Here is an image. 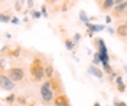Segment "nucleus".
<instances>
[{
  "mask_svg": "<svg viewBox=\"0 0 127 106\" xmlns=\"http://www.w3.org/2000/svg\"><path fill=\"white\" fill-rule=\"evenodd\" d=\"M15 82L9 77L7 75H4L3 72H0V89L1 90H7V92H12L15 89Z\"/></svg>",
  "mask_w": 127,
  "mask_h": 106,
  "instance_id": "nucleus-4",
  "label": "nucleus"
},
{
  "mask_svg": "<svg viewBox=\"0 0 127 106\" xmlns=\"http://www.w3.org/2000/svg\"><path fill=\"white\" fill-rule=\"evenodd\" d=\"M31 13H32V19H39L42 15H40V12H38V10H33V9H31Z\"/></svg>",
  "mask_w": 127,
  "mask_h": 106,
  "instance_id": "nucleus-19",
  "label": "nucleus"
},
{
  "mask_svg": "<svg viewBox=\"0 0 127 106\" xmlns=\"http://www.w3.org/2000/svg\"><path fill=\"white\" fill-rule=\"evenodd\" d=\"M64 43H65V47L69 50V52H74V49H75V43L72 42V39H69V37H64Z\"/></svg>",
  "mask_w": 127,
  "mask_h": 106,
  "instance_id": "nucleus-10",
  "label": "nucleus"
},
{
  "mask_svg": "<svg viewBox=\"0 0 127 106\" xmlns=\"http://www.w3.org/2000/svg\"><path fill=\"white\" fill-rule=\"evenodd\" d=\"M43 72H45V77H52V75H54V72H55V69H54V66L51 65H45V67H43Z\"/></svg>",
  "mask_w": 127,
  "mask_h": 106,
  "instance_id": "nucleus-11",
  "label": "nucleus"
},
{
  "mask_svg": "<svg viewBox=\"0 0 127 106\" xmlns=\"http://www.w3.org/2000/svg\"><path fill=\"white\" fill-rule=\"evenodd\" d=\"M121 1H126V0H114V4H119V3H121Z\"/></svg>",
  "mask_w": 127,
  "mask_h": 106,
  "instance_id": "nucleus-31",
  "label": "nucleus"
},
{
  "mask_svg": "<svg viewBox=\"0 0 127 106\" xmlns=\"http://www.w3.org/2000/svg\"><path fill=\"white\" fill-rule=\"evenodd\" d=\"M79 40H81V34H79V33H75V34H74V37H72V42L77 45Z\"/></svg>",
  "mask_w": 127,
  "mask_h": 106,
  "instance_id": "nucleus-21",
  "label": "nucleus"
},
{
  "mask_svg": "<svg viewBox=\"0 0 127 106\" xmlns=\"http://www.w3.org/2000/svg\"><path fill=\"white\" fill-rule=\"evenodd\" d=\"M105 23H111V17L110 16H105Z\"/></svg>",
  "mask_w": 127,
  "mask_h": 106,
  "instance_id": "nucleus-29",
  "label": "nucleus"
},
{
  "mask_svg": "<svg viewBox=\"0 0 127 106\" xmlns=\"http://www.w3.org/2000/svg\"><path fill=\"white\" fill-rule=\"evenodd\" d=\"M113 105L114 106H126V103H124V102H117V100H114Z\"/></svg>",
  "mask_w": 127,
  "mask_h": 106,
  "instance_id": "nucleus-27",
  "label": "nucleus"
},
{
  "mask_svg": "<svg viewBox=\"0 0 127 106\" xmlns=\"http://www.w3.org/2000/svg\"><path fill=\"white\" fill-rule=\"evenodd\" d=\"M98 6H100V10L103 13H105V12H108V10L114 7V0H103Z\"/></svg>",
  "mask_w": 127,
  "mask_h": 106,
  "instance_id": "nucleus-8",
  "label": "nucleus"
},
{
  "mask_svg": "<svg viewBox=\"0 0 127 106\" xmlns=\"http://www.w3.org/2000/svg\"><path fill=\"white\" fill-rule=\"evenodd\" d=\"M45 65L42 63L39 57H35L33 62L31 63V76L35 82H42L45 79V72H43Z\"/></svg>",
  "mask_w": 127,
  "mask_h": 106,
  "instance_id": "nucleus-1",
  "label": "nucleus"
},
{
  "mask_svg": "<svg viewBox=\"0 0 127 106\" xmlns=\"http://www.w3.org/2000/svg\"><path fill=\"white\" fill-rule=\"evenodd\" d=\"M117 86H119V92L120 93H124V92H126V85H124V83H119Z\"/></svg>",
  "mask_w": 127,
  "mask_h": 106,
  "instance_id": "nucleus-22",
  "label": "nucleus"
},
{
  "mask_svg": "<svg viewBox=\"0 0 127 106\" xmlns=\"http://www.w3.org/2000/svg\"><path fill=\"white\" fill-rule=\"evenodd\" d=\"M88 72H90V75L95 76V77H97V79H100V80L104 77V72L97 65H91L90 67H88Z\"/></svg>",
  "mask_w": 127,
  "mask_h": 106,
  "instance_id": "nucleus-7",
  "label": "nucleus"
},
{
  "mask_svg": "<svg viewBox=\"0 0 127 106\" xmlns=\"http://www.w3.org/2000/svg\"><path fill=\"white\" fill-rule=\"evenodd\" d=\"M116 32V34L119 36V37H121V39H126V36H127V26L126 23H121V25L117 26V29L114 30Z\"/></svg>",
  "mask_w": 127,
  "mask_h": 106,
  "instance_id": "nucleus-9",
  "label": "nucleus"
},
{
  "mask_svg": "<svg viewBox=\"0 0 127 106\" xmlns=\"http://www.w3.org/2000/svg\"><path fill=\"white\" fill-rule=\"evenodd\" d=\"M95 1H97V4H100V3H101L103 0H95Z\"/></svg>",
  "mask_w": 127,
  "mask_h": 106,
  "instance_id": "nucleus-33",
  "label": "nucleus"
},
{
  "mask_svg": "<svg viewBox=\"0 0 127 106\" xmlns=\"http://www.w3.org/2000/svg\"><path fill=\"white\" fill-rule=\"evenodd\" d=\"M4 102H6L7 105H13V103L16 102V95H15V93H10L9 96L4 98Z\"/></svg>",
  "mask_w": 127,
  "mask_h": 106,
  "instance_id": "nucleus-15",
  "label": "nucleus"
},
{
  "mask_svg": "<svg viewBox=\"0 0 127 106\" xmlns=\"http://www.w3.org/2000/svg\"><path fill=\"white\" fill-rule=\"evenodd\" d=\"M20 52H22V47H20V46H16L15 49H12L7 55L10 57H19V56H20Z\"/></svg>",
  "mask_w": 127,
  "mask_h": 106,
  "instance_id": "nucleus-13",
  "label": "nucleus"
},
{
  "mask_svg": "<svg viewBox=\"0 0 127 106\" xmlns=\"http://www.w3.org/2000/svg\"><path fill=\"white\" fill-rule=\"evenodd\" d=\"M114 80H116V85H119V83H123V77L121 76H116Z\"/></svg>",
  "mask_w": 127,
  "mask_h": 106,
  "instance_id": "nucleus-26",
  "label": "nucleus"
},
{
  "mask_svg": "<svg viewBox=\"0 0 127 106\" xmlns=\"http://www.w3.org/2000/svg\"><path fill=\"white\" fill-rule=\"evenodd\" d=\"M7 76L13 82H15V83L22 82L25 79V70H23V67L16 66V67H10V69H7Z\"/></svg>",
  "mask_w": 127,
  "mask_h": 106,
  "instance_id": "nucleus-3",
  "label": "nucleus"
},
{
  "mask_svg": "<svg viewBox=\"0 0 127 106\" xmlns=\"http://www.w3.org/2000/svg\"><path fill=\"white\" fill-rule=\"evenodd\" d=\"M54 96L55 95H54V90H52V86H51V82H49V79H46L40 86V98H42L45 105H51Z\"/></svg>",
  "mask_w": 127,
  "mask_h": 106,
  "instance_id": "nucleus-2",
  "label": "nucleus"
},
{
  "mask_svg": "<svg viewBox=\"0 0 127 106\" xmlns=\"http://www.w3.org/2000/svg\"><path fill=\"white\" fill-rule=\"evenodd\" d=\"M52 105H55V106H69L71 105V100H69V98H68L65 93H59V95L54 96Z\"/></svg>",
  "mask_w": 127,
  "mask_h": 106,
  "instance_id": "nucleus-5",
  "label": "nucleus"
},
{
  "mask_svg": "<svg viewBox=\"0 0 127 106\" xmlns=\"http://www.w3.org/2000/svg\"><path fill=\"white\" fill-rule=\"evenodd\" d=\"M42 10H40V15H42V16H45L46 17L48 16V12H46V4H42Z\"/></svg>",
  "mask_w": 127,
  "mask_h": 106,
  "instance_id": "nucleus-23",
  "label": "nucleus"
},
{
  "mask_svg": "<svg viewBox=\"0 0 127 106\" xmlns=\"http://www.w3.org/2000/svg\"><path fill=\"white\" fill-rule=\"evenodd\" d=\"M87 34L90 36V37H94V33H93V32H90V30H87Z\"/></svg>",
  "mask_w": 127,
  "mask_h": 106,
  "instance_id": "nucleus-30",
  "label": "nucleus"
},
{
  "mask_svg": "<svg viewBox=\"0 0 127 106\" xmlns=\"http://www.w3.org/2000/svg\"><path fill=\"white\" fill-rule=\"evenodd\" d=\"M15 103H17V105H28V100H26V98H22V96L17 98V96H16V102Z\"/></svg>",
  "mask_w": 127,
  "mask_h": 106,
  "instance_id": "nucleus-18",
  "label": "nucleus"
},
{
  "mask_svg": "<svg viewBox=\"0 0 127 106\" xmlns=\"http://www.w3.org/2000/svg\"><path fill=\"white\" fill-rule=\"evenodd\" d=\"M10 23H13V25H19V19L16 16H13L12 19H10Z\"/></svg>",
  "mask_w": 127,
  "mask_h": 106,
  "instance_id": "nucleus-25",
  "label": "nucleus"
},
{
  "mask_svg": "<svg viewBox=\"0 0 127 106\" xmlns=\"http://www.w3.org/2000/svg\"><path fill=\"white\" fill-rule=\"evenodd\" d=\"M85 25H87V29L90 30V32H93V33H95V32H98V30H103L104 29V26H97V25H93V23H90V22H85Z\"/></svg>",
  "mask_w": 127,
  "mask_h": 106,
  "instance_id": "nucleus-12",
  "label": "nucleus"
},
{
  "mask_svg": "<svg viewBox=\"0 0 127 106\" xmlns=\"http://www.w3.org/2000/svg\"><path fill=\"white\" fill-rule=\"evenodd\" d=\"M79 19H81L84 23H85V22H90V20H88L87 13H85V10H81V12H79Z\"/></svg>",
  "mask_w": 127,
  "mask_h": 106,
  "instance_id": "nucleus-16",
  "label": "nucleus"
},
{
  "mask_svg": "<svg viewBox=\"0 0 127 106\" xmlns=\"http://www.w3.org/2000/svg\"><path fill=\"white\" fill-rule=\"evenodd\" d=\"M101 63V60H100V55H98V52H95L94 53V59H93V65H100Z\"/></svg>",
  "mask_w": 127,
  "mask_h": 106,
  "instance_id": "nucleus-17",
  "label": "nucleus"
},
{
  "mask_svg": "<svg viewBox=\"0 0 127 106\" xmlns=\"http://www.w3.org/2000/svg\"><path fill=\"white\" fill-rule=\"evenodd\" d=\"M107 32L110 33L111 36H114V34H116V32H114V29H111V27H108V29H107Z\"/></svg>",
  "mask_w": 127,
  "mask_h": 106,
  "instance_id": "nucleus-28",
  "label": "nucleus"
},
{
  "mask_svg": "<svg viewBox=\"0 0 127 106\" xmlns=\"http://www.w3.org/2000/svg\"><path fill=\"white\" fill-rule=\"evenodd\" d=\"M25 3H26V7L29 9V10H31V9H33V0H26Z\"/></svg>",
  "mask_w": 127,
  "mask_h": 106,
  "instance_id": "nucleus-24",
  "label": "nucleus"
},
{
  "mask_svg": "<svg viewBox=\"0 0 127 106\" xmlns=\"http://www.w3.org/2000/svg\"><path fill=\"white\" fill-rule=\"evenodd\" d=\"M19 1L22 3V6H25V1H26V0H19Z\"/></svg>",
  "mask_w": 127,
  "mask_h": 106,
  "instance_id": "nucleus-32",
  "label": "nucleus"
},
{
  "mask_svg": "<svg viewBox=\"0 0 127 106\" xmlns=\"http://www.w3.org/2000/svg\"><path fill=\"white\" fill-rule=\"evenodd\" d=\"M46 1H49V0H46Z\"/></svg>",
  "mask_w": 127,
  "mask_h": 106,
  "instance_id": "nucleus-34",
  "label": "nucleus"
},
{
  "mask_svg": "<svg viewBox=\"0 0 127 106\" xmlns=\"http://www.w3.org/2000/svg\"><path fill=\"white\" fill-rule=\"evenodd\" d=\"M126 9H127V3L126 1H121L119 4H114V7L111 9L113 10V16L119 19L120 16H124L126 15Z\"/></svg>",
  "mask_w": 127,
  "mask_h": 106,
  "instance_id": "nucleus-6",
  "label": "nucleus"
},
{
  "mask_svg": "<svg viewBox=\"0 0 127 106\" xmlns=\"http://www.w3.org/2000/svg\"><path fill=\"white\" fill-rule=\"evenodd\" d=\"M22 7H23L22 3H20L19 0H15V10L16 12H22Z\"/></svg>",
  "mask_w": 127,
  "mask_h": 106,
  "instance_id": "nucleus-20",
  "label": "nucleus"
},
{
  "mask_svg": "<svg viewBox=\"0 0 127 106\" xmlns=\"http://www.w3.org/2000/svg\"><path fill=\"white\" fill-rule=\"evenodd\" d=\"M103 72L105 75H111L113 72H114V69H113V67H111V65L107 62V63H103Z\"/></svg>",
  "mask_w": 127,
  "mask_h": 106,
  "instance_id": "nucleus-14",
  "label": "nucleus"
}]
</instances>
